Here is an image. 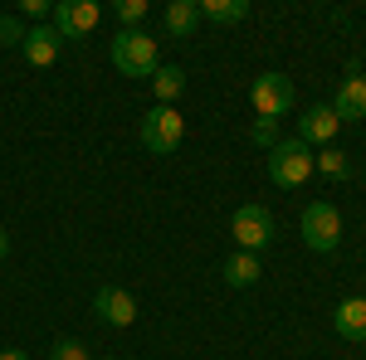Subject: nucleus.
Returning <instances> with one entry per match:
<instances>
[{
    "mask_svg": "<svg viewBox=\"0 0 366 360\" xmlns=\"http://www.w3.org/2000/svg\"><path fill=\"white\" fill-rule=\"evenodd\" d=\"M332 326L342 341H366V297H347L332 312Z\"/></svg>",
    "mask_w": 366,
    "mask_h": 360,
    "instance_id": "nucleus-12",
    "label": "nucleus"
},
{
    "mask_svg": "<svg viewBox=\"0 0 366 360\" xmlns=\"http://www.w3.org/2000/svg\"><path fill=\"white\" fill-rule=\"evenodd\" d=\"M0 360H29L25 351H10V346H5V351H0Z\"/></svg>",
    "mask_w": 366,
    "mask_h": 360,
    "instance_id": "nucleus-23",
    "label": "nucleus"
},
{
    "mask_svg": "<svg viewBox=\"0 0 366 360\" xmlns=\"http://www.w3.org/2000/svg\"><path fill=\"white\" fill-rule=\"evenodd\" d=\"M59 49H64V39H59V29L54 25H34L25 29V44H20V54L34 63V68H49L59 58Z\"/></svg>",
    "mask_w": 366,
    "mask_h": 360,
    "instance_id": "nucleus-11",
    "label": "nucleus"
},
{
    "mask_svg": "<svg viewBox=\"0 0 366 360\" xmlns=\"http://www.w3.org/2000/svg\"><path fill=\"white\" fill-rule=\"evenodd\" d=\"M98 20H103L98 0H59V5H54V29H59V39H79V34H88Z\"/></svg>",
    "mask_w": 366,
    "mask_h": 360,
    "instance_id": "nucleus-7",
    "label": "nucleus"
},
{
    "mask_svg": "<svg viewBox=\"0 0 366 360\" xmlns=\"http://www.w3.org/2000/svg\"><path fill=\"white\" fill-rule=\"evenodd\" d=\"M274 132H279V122H269V117H259V122H254V141H259V146H269V151H274Z\"/></svg>",
    "mask_w": 366,
    "mask_h": 360,
    "instance_id": "nucleus-21",
    "label": "nucleus"
},
{
    "mask_svg": "<svg viewBox=\"0 0 366 360\" xmlns=\"http://www.w3.org/2000/svg\"><path fill=\"white\" fill-rule=\"evenodd\" d=\"M5 253H10V234L0 229V258H5Z\"/></svg>",
    "mask_w": 366,
    "mask_h": 360,
    "instance_id": "nucleus-24",
    "label": "nucleus"
},
{
    "mask_svg": "<svg viewBox=\"0 0 366 360\" xmlns=\"http://www.w3.org/2000/svg\"><path fill=\"white\" fill-rule=\"evenodd\" d=\"M303 244H308L312 253H332L342 244V215L327 205V200H317V205H308L303 210Z\"/></svg>",
    "mask_w": 366,
    "mask_h": 360,
    "instance_id": "nucleus-4",
    "label": "nucleus"
},
{
    "mask_svg": "<svg viewBox=\"0 0 366 360\" xmlns=\"http://www.w3.org/2000/svg\"><path fill=\"white\" fill-rule=\"evenodd\" d=\"M181 137H186V122H181V112L176 108H157L142 117V146L147 151H157V156H171L176 146H181Z\"/></svg>",
    "mask_w": 366,
    "mask_h": 360,
    "instance_id": "nucleus-3",
    "label": "nucleus"
},
{
    "mask_svg": "<svg viewBox=\"0 0 366 360\" xmlns=\"http://www.w3.org/2000/svg\"><path fill=\"white\" fill-rule=\"evenodd\" d=\"M337 112L332 108H308L303 117H298V141L303 146H332V137H337Z\"/></svg>",
    "mask_w": 366,
    "mask_h": 360,
    "instance_id": "nucleus-10",
    "label": "nucleus"
},
{
    "mask_svg": "<svg viewBox=\"0 0 366 360\" xmlns=\"http://www.w3.org/2000/svg\"><path fill=\"white\" fill-rule=\"evenodd\" d=\"M142 15H147V0H122V5H117V20H122V29H137Z\"/></svg>",
    "mask_w": 366,
    "mask_h": 360,
    "instance_id": "nucleus-20",
    "label": "nucleus"
},
{
    "mask_svg": "<svg viewBox=\"0 0 366 360\" xmlns=\"http://www.w3.org/2000/svg\"><path fill=\"white\" fill-rule=\"evenodd\" d=\"M0 44H5V49H20V44H25V25H20L15 15H0Z\"/></svg>",
    "mask_w": 366,
    "mask_h": 360,
    "instance_id": "nucleus-19",
    "label": "nucleus"
},
{
    "mask_svg": "<svg viewBox=\"0 0 366 360\" xmlns=\"http://www.w3.org/2000/svg\"><path fill=\"white\" fill-rule=\"evenodd\" d=\"M312 166H317L312 146H303V141H274V151H269V180L279 190H298L312 175Z\"/></svg>",
    "mask_w": 366,
    "mask_h": 360,
    "instance_id": "nucleus-2",
    "label": "nucleus"
},
{
    "mask_svg": "<svg viewBox=\"0 0 366 360\" xmlns=\"http://www.w3.org/2000/svg\"><path fill=\"white\" fill-rule=\"evenodd\" d=\"M20 10H25V15H34L39 25H44V15H54V5H49V0H20Z\"/></svg>",
    "mask_w": 366,
    "mask_h": 360,
    "instance_id": "nucleus-22",
    "label": "nucleus"
},
{
    "mask_svg": "<svg viewBox=\"0 0 366 360\" xmlns=\"http://www.w3.org/2000/svg\"><path fill=\"white\" fill-rule=\"evenodd\" d=\"M196 20H200L196 0H171L167 5V34H176V39H191L196 34Z\"/></svg>",
    "mask_w": 366,
    "mask_h": 360,
    "instance_id": "nucleus-15",
    "label": "nucleus"
},
{
    "mask_svg": "<svg viewBox=\"0 0 366 360\" xmlns=\"http://www.w3.org/2000/svg\"><path fill=\"white\" fill-rule=\"evenodd\" d=\"M332 112H337V122H362V117H366V78H362L357 63L347 68L337 98H332Z\"/></svg>",
    "mask_w": 366,
    "mask_h": 360,
    "instance_id": "nucleus-9",
    "label": "nucleus"
},
{
    "mask_svg": "<svg viewBox=\"0 0 366 360\" xmlns=\"http://www.w3.org/2000/svg\"><path fill=\"white\" fill-rule=\"evenodd\" d=\"M312 161H317V170H322V175H332V180H347V175H352V166H347V151H337V146H322Z\"/></svg>",
    "mask_w": 366,
    "mask_h": 360,
    "instance_id": "nucleus-17",
    "label": "nucleus"
},
{
    "mask_svg": "<svg viewBox=\"0 0 366 360\" xmlns=\"http://www.w3.org/2000/svg\"><path fill=\"white\" fill-rule=\"evenodd\" d=\"M220 273H225L229 287H254L264 268H259V253H244V249H239V253H229V258H225V268H220Z\"/></svg>",
    "mask_w": 366,
    "mask_h": 360,
    "instance_id": "nucleus-13",
    "label": "nucleus"
},
{
    "mask_svg": "<svg viewBox=\"0 0 366 360\" xmlns=\"http://www.w3.org/2000/svg\"><path fill=\"white\" fill-rule=\"evenodd\" d=\"M249 103L259 117H269V122H279L283 112L293 108V83L283 78V73H259L249 88Z\"/></svg>",
    "mask_w": 366,
    "mask_h": 360,
    "instance_id": "nucleus-6",
    "label": "nucleus"
},
{
    "mask_svg": "<svg viewBox=\"0 0 366 360\" xmlns=\"http://www.w3.org/2000/svg\"><path fill=\"white\" fill-rule=\"evenodd\" d=\"M93 317H98L103 326H132V322H137V297H132L127 287H98Z\"/></svg>",
    "mask_w": 366,
    "mask_h": 360,
    "instance_id": "nucleus-8",
    "label": "nucleus"
},
{
    "mask_svg": "<svg viewBox=\"0 0 366 360\" xmlns=\"http://www.w3.org/2000/svg\"><path fill=\"white\" fill-rule=\"evenodd\" d=\"M152 93H157L162 108H171V103L186 93V73H181L176 63H157V73H152Z\"/></svg>",
    "mask_w": 366,
    "mask_h": 360,
    "instance_id": "nucleus-14",
    "label": "nucleus"
},
{
    "mask_svg": "<svg viewBox=\"0 0 366 360\" xmlns=\"http://www.w3.org/2000/svg\"><path fill=\"white\" fill-rule=\"evenodd\" d=\"M49 360H93V356H88V346H84V341L64 336V341H54V351H49Z\"/></svg>",
    "mask_w": 366,
    "mask_h": 360,
    "instance_id": "nucleus-18",
    "label": "nucleus"
},
{
    "mask_svg": "<svg viewBox=\"0 0 366 360\" xmlns=\"http://www.w3.org/2000/svg\"><path fill=\"white\" fill-rule=\"evenodd\" d=\"M200 15L215 25H239L249 15V0H200Z\"/></svg>",
    "mask_w": 366,
    "mask_h": 360,
    "instance_id": "nucleus-16",
    "label": "nucleus"
},
{
    "mask_svg": "<svg viewBox=\"0 0 366 360\" xmlns=\"http://www.w3.org/2000/svg\"><path fill=\"white\" fill-rule=\"evenodd\" d=\"M229 234H234V244L244 253L269 249V244H274V215H269L264 205H239L234 220H229Z\"/></svg>",
    "mask_w": 366,
    "mask_h": 360,
    "instance_id": "nucleus-5",
    "label": "nucleus"
},
{
    "mask_svg": "<svg viewBox=\"0 0 366 360\" xmlns=\"http://www.w3.org/2000/svg\"><path fill=\"white\" fill-rule=\"evenodd\" d=\"M108 54H113L117 73H127V78H152L157 73V39L147 29H117Z\"/></svg>",
    "mask_w": 366,
    "mask_h": 360,
    "instance_id": "nucleus-1",
    "label": "nucleus"
}]
</instances>
